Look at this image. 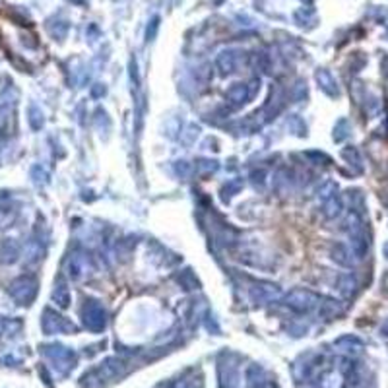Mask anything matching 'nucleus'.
Listing matches in <instances>:
<instances>
[{
    "label": "nucleus",
    "instance_id": "obj_1",
    "mask_svg": "<svg viewBox=\"0 0 388 388\" xmlns=\"http://www.w3.org/2000/svg\"><path fill=\"white\" fill-rule=\"evenodd\" d=\"M285 303L291 309L303 313V311H311L313 307H317L320 303V297L315 295V293H311V291H307V289H293L291 293H287Z\"/></svg>",
    "mask_w": 388,
    "mask_h": 388
},
{
    "label": "nucleus",
    "instance_id": "obj_2",
    "mask_svg": "<svg viewBox=\"0 0 388 388\" xmlns=\"http://www.w3.org/2000/svg\"><path fill=\"white\" fill-rule=\"evenodd\" d=\"M88 268H90V262L84 254H74L70 260H68V274L72 279H80L88 274Z\"/></svg>",
    "mask_w": 388,
    "mask_h": 388
},
{
    "label": "nucleus",
    "instance_id": "obj_4",
    "mask_svg": "<svg viewBox=\"0 0 388 388\" xmlns=\"http://www.w3.org/2000/svg\"><path fill=\"white\" fill-rule=\"evenodd\" d=\"M227 97H229V101H231L233 105H241V103H245V101L251 97V91L247 90V86L237 84V86H233V88L227 91Z\"/></svg>",
    "mask_w": 388,
    "mask_h": 388
},
{
    "label": "nucleus",
    "instance_id": "obj_6",
    "mask_svg": "<svg viewBox=\"0 0 388 388\" xmlns=\"http://www.w3.org/2000/svg\"><path fill=\"white\" fill-rule=\"evenodd\" d=\"M338 214H340V200L332 198L330 204L324 206V216H326V218H334V216H338Z\"/></svg>",
    "mask_w": 388,
    "mask_h": 388
},
{
    "label": "nucleus",
    "instance_id": "obj_3",
    "mask_svg": "<svg viewBox=\"0 0 388 388\" xmlns=\"http://www.w3.org/2000/svg\"><path fill=\"white\" fill-rule=\"evenodd\" d=\"M252 293L258 301H274L277 297H281V291L277 289V285H272V283H258L252 289Z\"/></svg>",
    "mask_w": 388,
    "mask_h": 388
},
{
    "label": "nucleus",
    "instance_id": "obj_5",
    "mask_svg": "<svg viewBox=\"0 0 388 388\" xmlns=\"http://www.w3.org/2000/svg\"><path fill=\"white\" fill-rule=\"evenodd\" d=\"M55 299H56V303H60L62 307L68 305L70 295H68V287H66V285H58V289L55 291Z\"/></svg>",
    "mask_w": 388,
    "mask_h": 388
}]
</instances>
